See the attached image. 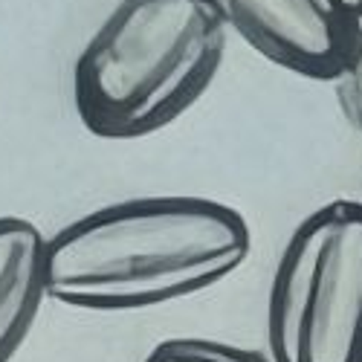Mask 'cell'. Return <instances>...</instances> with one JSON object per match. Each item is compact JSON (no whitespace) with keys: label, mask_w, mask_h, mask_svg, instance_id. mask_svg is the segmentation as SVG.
I'll list each match as a JSON object with an SVG mask.
<instances>
[{"label":"cell","mask_w":362,"mask_h":362,"mask_svg":"<svg viewBox=\"0 0 362 362\" xmlns=\"http://www.w3.org/2000/svg\"><path fill=\"white\" fill-rule=\"evenodd\" d=\"M252 250L238 209L151 194L93 209L47 238V298L73 310L131 313L206 293Z\"/></svg>","instance_id":"6da1fadb"},{"label":"cell","mask_w":362,"mask_h":362,"mask_svg":"<svg viewBox=\"0 0 362 362\" xmlns=\"http://www.w3.org/2000/svg\"><path fill=\"white\" fill-rule=\"evenodd\" d=\"M330 84H334V93H337V102L345 119L362 134V23H359V33L345 55L339 73L334 76Z\"/></svg>","instance_id":"52a82bcc"},{"label":"cell","mask_w":362,"mask_h":362,"mask_svg":"<svg viewBox=\"0 0 362 362\" xmlns=\"http://www.w3.org/2000/svg\"><path fill=\"white\" fill-rule=\"evenodd\" d=\"M264 334L273 362H362V200H327L290 232Z\"/></svg>","instance_id":"3957f363"},{"label":"cell","mask_w":362,"mask_h":362,"mask_svg":"<svg viewBox=\"0 0 362 362\" xmlns=\"http://www.w3.org/2000/svg\"><path fill=\"white\" fill-rule=\"evenodd\" d=\"M226 29L269 64L334 81L359 33L342 0H212Z\"/></svg>","instance_id":"277c9868"},{"label":"cell","mask_w":362,"mask_h":362,"mask_svg":"<svg viewBox=\"0 0 362 362\" xmlns=\"http://www.w3.org/2000/svg\"><path fill=\"white\" fill-rule=\"evenodd\" d=\"M47 235L26 218H0V362H12L47 298Z\"/></svg>","instance_id":"5b68a950"},{"label":"cell","mask_w":362,"mask_h":362,"mask_svg":"<svg viewBox=\"0 0 362 362\" xmlns=\"http://www.w3.org/2000/svg\"><path fill=\"white\" fill-rule=\"evenodd\" d=\"M145 362H273L267 354L209 337H174L151 348Z\"/></svg>","instance_id":"8992f818"},{"label":"cell","mask_w":362,"mask_h":362,"mask_svg":"<svg viewBox=\"0 0 362 362\" xmlns=\"http://www.w3.org/2000/svg\"><path fill=\"white\" fill-rule=\"evenodd\" d=\"M229 29L212 0H119L73 64V105L99 139L183 116L218 76Z\"/></svg>","instance_id":"7a4b0ae2"},{"label":"cell","mask_w":362,"mask_h":362,"mask_svg":"<svg viewBox=\"0 0 362 362\" xmlns=\"http://www.w3.org/2000/svg\"><path fill=\"white\" fill-rule=\"evenodd\" d=\"M342 4L348 6V12H351L356 21H362V0H342Z\"/></svg>","instance_id":"ba28073f"}]
</instances>
